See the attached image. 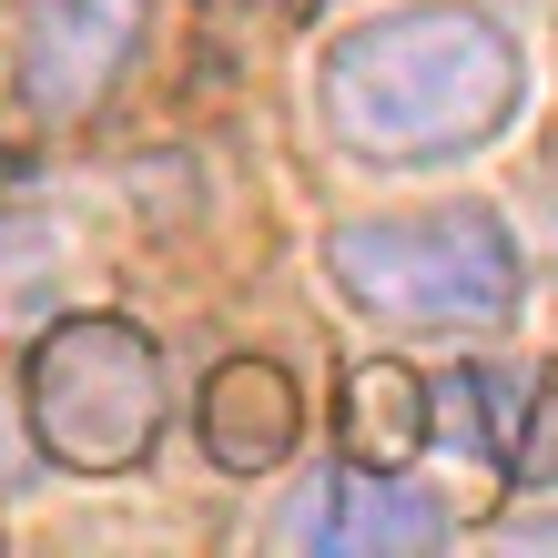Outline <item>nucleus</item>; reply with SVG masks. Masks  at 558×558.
<instances>
[{"instance_id":"nucleus-1","label":"nucleus","mask_w":558,"mask_h":558,"mask_svg":"<svg viewBox=\"0 0 558 558\" xmlns=\"http://www.w3.org/2000/svg\"><path fill=\"white\" fill-rule=\"evenodd\" d=\"M529 112V51L477 0H407L315 51V133L366 173H447Z\"/></svg>"},{"instance_id":"nucleus-2","label":"nucleus","mask_w":558,"mask_h":558,"mask_svg":"<svg viewBox=\"0 0 558 558\" xmlns=\"http://www.w3.org/2000/svg\"><path fill=\"white\" fill-rule=\"evenodd\" d=\"M325 275L355 315L397 336H468L518 315V234L498 204H437V214H355L325 234Z\"/></svg>"},{"instance_id":"nucleus-3","label":"nucleus","mask_w":558,"mask_h":558,"mask_svg":"<svg viewBox=\"0 0 558 558\" xmlns=\"http://www.w3.org/2000/svg\"><path fill=\"white\" fill-rule=\"evenodd\" d=\"M162 416H173V376L162 345L112 305H72L51 315L21 355V426L61 477H133Z\"/></svg>"},{"instance_id":"nucleus-4","label":"nucleus","mask_w":558,"mask_h":558,"mask_svg":"<svg viewBox=\"0 0 558 558\" xmlns=\"http://www.w3.org/2000/svg\"><path fill=\"white\" fill-rule=\"evenodd\" d=\"M153 0H21L11 11V102L31 122H92L143 61Z\"/></svg>"},{"instance_id":"nucleus-5","label":"nucleus","mask_w":558,"mask_h":558,"mask_svg":"<svg viewBox=\"0 0 558 558\" xmlns=\"http://www.w3.org/2000/svg\"><path fill=\"white\" fill-rule=\"evenodd\" d=\"M457 529V518L437 498H416L407 477H386V468H355V457H336L305 498L284 508V548H325V558H376V548H437Z\"/></svg>"},{"instance_id":"nucleus-6","label":"nucleus","mask_w":558,"mask_h":558,"mask_svg":"<svg viewBox=\"0 0 558 558\" xmlns=\"http://www.w3.org/2000/svg\"><path fill=\"white\" fill-rule=\"evenodd\" d=\"M193 437L223 477H275L294 447H305V397H294V376L275 355H234V366L204 376V397H193Z\"/></svg>"},{"instance_id":"nucleus-7","label":"nucleus","mask_w":558,"mask_h":558,"mask_svg":"<svg viewBox=\"0 0 558 558\" xmlns=\"http://www.w3.org/2000/svg\"><path fill=\"white\" fill-rule=\"evenodd\" d=\"M336 437L355 468H416L426 437H437V386H426L416 366H397V355H366V366L345 376V397H336Z\"/></svg>"},{"instance_id":"nucleus-8","label":"nucleus","mask_w":558,"mask_h":558,"mask_svg":"<svg viewBox=\"0 0 558 558\" xmlns=\"http://www.w3.org/2000/svg\"><path fill=\"white\" fill-rule=\"evenodd\" d=\"M508 487H558V366L538 376L529 416H518V447H508Z\"/></svg>"}]
</instances>
